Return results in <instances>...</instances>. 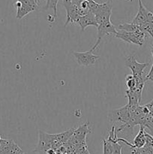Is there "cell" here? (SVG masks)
I'll use <instances>...</instances> for the list:
<instances>
[{"label":"cell","mask_w":153,"mask_h":154,"mask_svg":"<svg viewBox=\"0 0 153 154\" xmlns=\"http://www.w3.org/2000/svg\"><path fill=\"white\" fill-rule=\"evenodd\" d=\"M75 129H70L66 132L59 134H47L42 131H39L38 143L36 147L35 151L46 152L50 149H60L68 141L74 133Z\"/></svg>","instance_id":"1"},{"label":"cell","mask_w":153,"mask_h":154,"mask_svg":"<svg viewBox=\"0 0 153 154\" xmlns=\"http://www.w3.org/2000/svg\"><path fill=\"white\" fill-rule=\"evenodd\" d=\"M89 11L94 14L98 25L109 22L112 14V1L108 0L104 3H98L95 1L88 2Z\"/></svg>","instance_id":"2"},{"label":"cell","mask_w":153,"mask_h":154,"mask_svg":"<svg viewBox=\"0 0 153 154\" xmlns=\"http://www.w3.org/2000/svg\"><path fill=\"white\" fill-rule=\"evenodd\" d=\"M121 32L117 31L115 36L118 39L128 43L134 44L140 47H142L145 42L146 33L142 29H139L135 32H126L123 30H120Z\"/></svg>","instance_id":"3"},{"label":"cell","mask_w":153,"mask_h":154,"mask_svg":"<svg viewBox=\"0 0 153 154\" xmlns=\"http://www.w3.org/2000/svg\"><path fill=\"white\" fill-rule=\"evenodd\" d=\"M90 132H91V130L88 127V123H83L80 125L77 129H74L73 135L70 136V138L66 143L75 146V147L80 145H86V138L87 134Z\"/></svg>","instance_id":"4"},{"label":"cell","mask_w":153,"mask_h":154,"mask_svg":"<svg viewBox=\"0 0 153 154\" xmlns=\"http://www.w3.org/2000/svg\"><path fill=\"white\" fill-rule=\"evenodd\" d=\"M94 50L96 49L94 47H92L89 51H86V52L73 51L72 54L74 58L76 59L78 65L81 66H85V67H89V66H93L96 63V61L100 58V56H97L93 54Z\"/></svg>","instance_id":"5"},{"label":"cell","mask_w":153,"mask_h":154,"mask_svg":"<svg viewBox=\"0 0 153 154\" xmlns=\"http://www.w3.org/2000/svg\"><path fill=\"white\" fill-rule=\"evenodd\" d=\"M130 107L128 105L120 108L112 110L109 111L108 119L111 122H120L123 124L128 123L130 120Z\"/></svg>","instance_id":"6"},{"label":"cell","mask_w":153,"mask_h":154,"mask_svg":"<svg viewBox=\"0 0 153 154\" xmlns=\"http://www.w3.org/2000/svg\"><path fill=\"white\" fill-rule=\"evenodd\" d=\"M63 5L66 10V21L64 26L69 23H77L78 20L81 16L77 5L72 0L71 1L63 0Z\"/></svg>","instance_id":"7"},{"label":"cell","mask_w":153,"mask_h":154,"mask_svg":"<svg viewBox=\"0 0 153 154\" xmlns=\"http://www.w3.org/2000/svg\"><path fill=\"white\" fill-rule=\"evenodd\" d=\"M138 2H139V9L135 17L132 20L131 23L140 26L146 23L153 22L152 12L144 6L142 0H138Z\"/></svg>","instance_id":"8"},{"label":"cell","mask_w":153,"mask_h":154,"mask_svg":"<svg viewBox=\"0 0 153 154\" xmlns=\"http://www.w3.org/2000/svg\"><path fill=\"white\" fill-rule=\"evenodd\" d=\"M124 65L130 69L132 75L134 77L144 75V69L149 66L148 63H138L134 55L128 56L124 60Z\"/></svg>","instance_id":"9"},{"label":"cell","mask_w":153,"mask_h":154,"mask_svg":"<svg viewBox=\"0 0 153 154\" xmlns=\"http://www.w3.org/2000/svg\"><path fill=\"white\" fill-rule=\"evenodd\" d=\"M0 154H24V152L13 140L1 138Z\"/></svg>","instance_id":"10"},{"label":"cell","mask_w":153,"mask_h":154,"mask_svg":"<svg viewBox=\"0 0 153 154\" xmlns=\"http://www.w3.org/2000/svg\"><path fill=\"white\" fill-rule=\"evenodd\" d=\"M98 29V38L96 42V45L99 46L100 43V41L106 35H115L117 32L116 27L112 23L111 21L109 22L99 24L97 27Z\"/></svg>","instance_id":"11"},{"label":"cell","mask_w":153,"mask_h":154,"mask_svg":"<svg viewBox=\"0 0 153 154\" xmlns=\"http://www.w3.org/2000/svg\"><path fill=\"white\" fill-rule=\"evenodd\" d=\"M144 86H137L134 90H125L126 97L128 99V105L130 106H137L142 99V93L143 90Z\"/></svg>","instance_id":"12"},{"label":"cell","mask_w":153,"mask_h":154,"mask_svg":"<svg viewBox=\"0 0 153 154\" xmlns=\"http://www.w3.org/2000/svg\"><path fill=\"white\" fill-rule=\"evenodd\" d=\"M77 24H79L80 26L81 27L82 31H84L85 29L88 26H94L95 27H98V26L94 14L90 11L86 14L82 15V16L80 17L79 20L77 21Z\"/></svg>","instance_id":"13"},{"label":"cell","mask_w":153,"mask_h":154,"mask_svg":"<svg viewBox=\"0 0 153 154\" xmlns=\"http://www.w3.org/2000/svg\"><path fill=\"white\" fill-rule=\"evenodd\" d=\"M145 127L140 126V130L137 135L135 136L133 141L134 148H141L146 144V136H145Z\"/></svg>","instance_id":"14"},{"label":"cell","mask_w":153,"mask_h":154,"mask_svg":"<svg viewBox=\"0 0 153 154\" xmlns=\"http://www.w3.org/2000/svg\"><path fill=\"white\" fill-rule=\"evenodd\" d=\"M118 30H123V31L126 32H135L137 30L140 29V26L136 24L133 23H120L118 26L116 27Z\"/></svg>","instance_id":"15"},{"label":"cell","mask_w":153,"mask_h":154,"mask_svg":"<svg viewBox=\"0 0 153 154\" xmlns=\"http://www.w3.org/2000/svg\"><path fill=\"white\" fill-rule=\"evenodd\" d=\"M113 144L107 139H103V154H112Z\"/></svg>","instance_id":"16"},{"label":"cell","mask_w":153,"mask_h":154,"mask_svg":"<svg viewBox=\"0 0 153 154\" xmlns=\"http://www.w3.org/2000/svg\"><path fill=\"white\" fill-rule=\"evenodd\" d=\"M58 0H46V4L45 6V9L51 8L54 11V18L56 20L57 18V5H58Z\"/></svg>","instance_id":"17"},{"label":"cell","mask_w":153,"mask_h":154,"mask_svg":"<svg viewBox=\"0 0 153 154\" xmlns=\"http://www.w3.org/2000/svg\"><path fill=\"white\" fill-rule=\"evenodd\" d=\"M125 83L128 90H134L136 86V81L133 75H128L125 78Z\"/></svg>","instance_id":"18"},{"label":"cell","mask_w":153,"mask_h":154,"mask_svg":"<svg viewBox=\"0 0 153 154\" xmlns=\"http://www.w3.org/2000/svg\"><path fill=\"white\" fill-rule=\"evenodd\" d=\"M140 28L146 34H148V35L153 38V22L146 23L140 26Z\"/></svg>","instance_id":"19"},{"label":"cell","mask_w":153,"mask_h":154,"mask_svg":"<svg viewBox=\"0 0 153 154\" xmlns=\"http://www.w3.org/2000/svg\"><path fill=\"white\" fill-rule=\"evenodd\" d=\"M107 140L112 143L118 142V137H117V132H116V131L115 126H112V129H111V130L110 131Z\"/></svg>","instance_id":"20"},{"label":"cell","mask_w":153,"mask_h":154,"mask_svg":"<svg viewBox=\"0 0 153 154\" xmlns=\"http://www.w3.org/2000/svg\"><path fill=\"white\" fill-rule=\"evenodd\" d=\"M113 144V152L112 154H122V150L123 145L119 144L118 142L112 143Z\"/></svg>","instance_id":"21"},{"label":"cell","mask_w":153,"mask_h":154,"mask_svg":"<svg viewBox=\"0 0 153 154\" xmlns=\"http://www.w3.org/2000/svg\"><path fill=\"white\" fill-rule=\"evenodd\" d=\"M17 1L20 2L22 3H24V4L34 6V7H36V8L38 7V4L37 0H17Z\"/></svg>","instance_id":"22"},{"label":"cell","mask_w":153,"mask_h":154,"mask_svg":"<svg viewBox=\"0 0 153 154\" xmlns=\"http://www.w3.org/2000/svg\"><path fill=\"white\" fill-rule=\"evenodd\" d=\"M146 81H152L153 82V64L152 65L151 69H150L149 72L148 73V75H146Z\"/></svg>","instance_id":"23"},{"label":"cell","mask_w":153,"mask_h":154,"mask_svg":"<svg viewBox=\"0 0 153 154\" xmlns=\"http://www.w3.org/2000/svg\"><path fill=\"white\" fill-rule=\"evenodd\" d=\"M150 50H151V53H152V58H153V42H152V44L151 45V46H150Z\"/></svg>","instance_id":"24"},{"label":"cell","mask_w":153,"mask_h":154,"mask_svg":"<svg viewBox=\"0 0 153 154\" xmlns=\"http://www.w3.org/2000/svg\"><path fill=\"white\" fill-rule=\"evenodd\" d=\"M44 0H37V2H38V5H39V4H40V2H43Z\"/></svg>","instance_id":"25"},{"label":"cell","mask_w":153,"mask_h":154,"mask_svg":"<svg viewBox=\"0 0 153 154\" xmlns=\"http://www.w3.org/2000/svg\"><path fill=\"white\" fill-rule=\"evenodd\" d=\"M77 1H82V0H77ZM85 1H88V2H92V1H95V0H85Z\"/></svg>","instance_id":"26"},{"label":"cell","mask_w":153,"mask_h":154,"mask_svg":"<svg viewBox=\"0 0 153 154\" xmlns=\"http://www.w3.org/2000/svg\"><path fill=\"white\" fill-rule=\"evenodd\" d=\"M151 112L153 114V107H152V110H151Z\"/></svg>","instance_id":"27"},{"label":"cell","mask_w":153,"mask_h":154,"mask_svg":"<svg viewBox=\"0 0 153 154\" xmlns=\"http://www.w3.org/2000/svg\"><path fill=\"white\" fill-rule=\"evenodd\" d=\"M65 1H71V0H65Z\"/></svg>","instance_id":"28"},{"label":"cell","mask_w":153,"mask_h":154,"mask_svg":"<svg viewBox=\"0 0 153 154\" xmlns=\"http://www.w3.org/2000/svg\"><path fill=\"white\" fill-rule=\"evenodd\" d=\"M1 138H2V137H1V135H0V140H1Z\"/></svg>","instance_id":"29"}]
</instances>
